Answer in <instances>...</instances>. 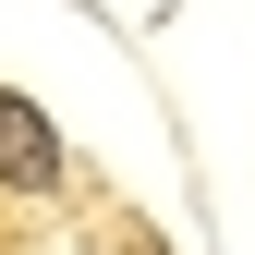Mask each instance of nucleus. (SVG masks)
<instances>
[{
	"label": "nucleus",
	"instance_id": "obj_1",
	"mask_svg": "<svg viewBox=\"0 0 255 255\" xmlns=\"http://www.w3.org/2000/svg\"><path fill=\"white\" fill-rule=\"evenodd\" d=\"M0 182L12 195H49L61 182V134L37 122V98H0Z\"/></svg>",
	"mask_w": 255,
	"mask_h": 255
}]
</instances>
